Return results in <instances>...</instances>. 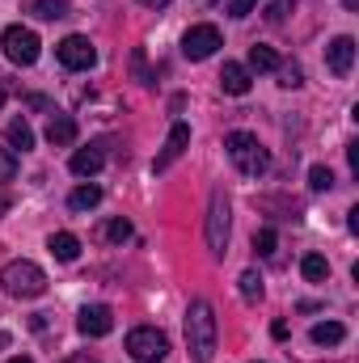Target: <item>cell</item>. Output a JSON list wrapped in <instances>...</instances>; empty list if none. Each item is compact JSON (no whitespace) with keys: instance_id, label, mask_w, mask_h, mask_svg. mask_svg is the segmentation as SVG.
I'll list each match as a JSON object with an SVG mask.
<instances>
[{"instance_id":"obj_1","label":"cell","mask_w":359,"mask_h":363,"mask_svg":"<svg viewBox=\"0 0 359 363\" xmlns=\"http://www.w3.org/2000/svg\"><path fill=\"white\" fill-rule=\"evenodd\" d=\"M186 351H190L194 363L216 359V313L203 296H194L190 308H186Z\"/></svg>"},{"instance_id":"obj_2","label":"cell","mask_w":359,"mask_h":363,"mask_svg":"<svg viewBox=\"0 0 359 363\" xmlns=\"http://www.w3.org/2000/svg\"><path fill=\"white\" fill-rule=\"evenodd\" d=\"M224 148H228V161H233L245 178H258V174H267L270 169L267 144H263L258 135H250V131H228Z\"/></svg>"},{"instance_id":"obj_3","label":"cell","mask_w":359,"mask_h":363,"mask_svg":"<svg viewBox=\"0 0 359 363\" xmlns=\"http://www.w3.org/2000/svg\"><path fill=\"white\" fill-rule=\"evenodd\" d=\"M0 283H4V291L17 296V300H34V296L47 291V274H43L38 262H30V258H13V262L0 271Z\"/></svg>"},{"instance_id":"obj_4","label":"cell","mask_w":359,"mask_h":363,"mask_svg":"<svg viewBox=\"0 0 359 363\" xmlns=\"http://www.w3.org/2000/svg\"><path fill=\"white\" fill-rule=\"evenodd\" d=\"M0 47H4V60L9 64H17V68H30L34 60H38V34L30 30V26H9L4 34H0Z\"/></svg>"},{"instance_id":"obj_5","label":"cell","mask_w":359,"mask_h":363,"mask_svg":"<svg viewBox=\"0 0 359 363\" xmlns=\"http://www.w3.org/2000/svg\"><path fill=\"white\" fill-rule=\"evenodd\" d=\"M127 355L136 363H161L170 355V338L161 330H153V325H140V330L127 334Z\"/></svg>"},{"instance_id":"obj_6","label":"cell","mask_w":359,"mask_h":363,"mask_svg":"<svg viewBox=\"0 0 359 363\" xmlns=\"http://www.w3.org/2000/svg\"><path fill=\"white\" fill-rule=\"evenodd\" d=\"M207 250L216 258H224L228 250V194L224 190H211V203H207Z\"/></svg>"},{"instance_id":"obj_7","label":"cell","mask_w":359,"mask_h":363,"mask_svg":"<svg viewBox=\"0 0 359 363\" xmlns=\"http://www.w3.org/2000/svg\"><path fill=\"white\" fill-rule=\"evenodd\" d=\"M216 51H220V30H216V26L203 21V26H190V30L182 34V55H186V60L199 64V60H211Z\"/></svg>"},{"instance_id":"obj_8","label":"cell","mask_w":359,"mask_h":363,"mask_svg":"<svg viewBox=\"0 0 359 363\" xmlns=\"http://www.w3.org/2000/svg\"><path fill=\"white\" fill-rule=\"evenodd\" d=\"M55 55H60V64L72 68V72H89L93 64H97V47H93L85 34H68V38L55 47Z\"/></svg>"},{"instance_id":"obj_9","label":"cell","mask_w":359,"mask_h":363,"mask_svg":"<svg viewBox=\"0 0 359 363\" xmlns=\"http://www.w3.org/2000/svg\"><path fill=\"white\" fill-rule=\"evenodd\" d=\"M77 330H81L85 338H106V334L114 330V313H110L106 304H85L81 317H77Z\"/></svg>"},{"instance_id":"obj_10","label":"cell","mask_w":359,"mask_h":363,"mask_svg":"<svg viewBox=\"0 0 359 363\" xmlns=\"http://www.w3.org/2000/svg\"><path fill=\"white\" fill-rule=\"evenodd\" d=\"M326 64H330L334 77H347L351 64H355V38H351V34H338V38L326 47Z\"/></svg>"},{"instance_id":"obj_11","label":"cell","mask_w":359,"mask_h":363,"mask_svg":"<svg viewBox=\"0 0 359 363\" xmlns=\"http://www.w3.org/2000/svg\"><path fill=\"white\" fill-rule=\"evenodd\" d=\"M186 148H190V127H186V123H174V131H170V140H165V148H161V157H157V165H153V169H157V174H165V169L178 161Z\"/></svg>"},{"instance_id":"obj_12","label":"cell","mask_w":359,"mask_h":363,"mask_svg":"<svg viewBox=\"0 0 359 363\" xmlns=\"http://www.w3.org/2000/svg\"><path fill=\"white\" fill-rule=\"evenodd\" d=\"M220 89L233 93V97H245V93H250V68H245V64H224Z\"/></svg>"},{"instance_id":"obj_13","label":"cell","mask_w":359,"mask_h":363,"mask_svg":"<svg viewBox=\"0 0 359 363\" xmlns=\"http://www.w3.org/2000/svg\"><path fill=\"white\" fill-rule=\"evenodd\" d=\"M47 140H51L55 148L72 144V140H77V118H72V114H51V123H47Z\"/></svg>"},{"instance_id":"obj_14","label":"cell","mask_w":359,"mask_h":363,"mask_svg":"<svg viewBox=\"0 0 359 363\" xmlns=\"http://www.w3.org/2000/svg\"><path fill=\"white\" fill-rule=\"evenodd\" d=\"M47 250H51V254H55L60 262H77V254H81V241H77L72 233H51Z\"/></svg>"},{"instance_id":"obj_15","label":"cell","mask_w":359,"mask_h":363,"mask_svg":"<svg viewBox=\"0 0 359 363\" xmlns=\"http://www.w3.org/2000/svg\"><path fill=\"white\" fill-rule=\"evenodd\" d=\"M68 165H72V174H77V178H93V174L101 169V152H97V148H77Z\"/></svg>"},{"instance_id":"obj_16","label":"cell","mask_w":359,"mask_h":363,"mask_svg":"<svg viewBox=\"0 0 359 363\" xmlns=\"http://www.w3.org/2000/svg\"><path fill=\"white\" fill-rule=\"evenodd\" d=\"M4 140H9L17 152H30V148H34V131H30V123H26V118H13V123L4 127Z\"/></svg>"},{"instance_id":"obj_17","label":"cell","mask_w":359,"mask_h":363,"mask_svg":"<svg viewBox=\"0 0 359 363\" xmlns=\"http://www.w3.org/2000/svg\"><path fill=\"white\" fill-rule=\"evenodd\" d=\"M343 338H347L343 321H317V325H313V342H317V347H338Z\"/></svg>"},{"instance_id":"obj_18","label":"cell","mask_w":359,"mask_h":363,"mask_svg":"<svg viewBox=\"0 0 359 363\" xmlns=\"http://www.w3.org/2000/svg\"><path fill=\"white\" fill-rule=\"evenodd\" d=\"M97 203H101V186H77V190L68 194V207H72V211H89Z\"/></svg>"},{"instance_id":"obj_19","label":"cell","mask_w":359,"mask_h":363,"mask_svg":"<svg viewBox=\"0 0 359 363\" xmlns=\"http://www.w3.org/2000/svg\"><path fill=\"white\" fill-rule=\"evenodd\" d=\"M30 13L43 17V21H55V17H68V0H34Z\"/></svg>"},{"instance_id":"obj_20","label":"cell","mask_w":359,"mask_h":363,"mask_svg":"<svg viewBox=\"0 0 359 363\" xmlns=\"http://www.w3.org/2000/svg\"><path fill=\"white\" fill-rule=\"evenodd\" d=\"M300 274H304L309 283H321V279L330 274V262H326L321 254H304V262H300Z\"/></svg>"},{"instance_id":"obj_21","label":"cell","mask_w":359,"mask_h":363,"mask_svg":"<svg viewBox=\"0 0 359 363\" xmlns=\"http://www.w3.org/2000/svg\"><path fill=\"white\" fill-rule=\"evenodd\" d=\"M250 68L254 72H275L279 68V55L270 47H250Z\"/></svg>"},{"instance_id":"obj_22","label":"cell","mask_w":359,"mask_h":363,"mask_svg":"<svg viewBox=\"0 0 359 363\" xmlns=\"http://www.w3.org/2000/svg\"><path fill=\"white\" fill-rule=\"evenodd\" d=\"M237 283H241V296H245L250 304H258V300H263V274H258V271H245Z\"/></svg>"},{"instance_id":"obj_23","label":"cell","mask_w":359,"mask_h":363,"mask_svg":"<svg viewBox=\"0 0 359 363\" xmlns=\"http://www.w3.org/2000/svg\"><path fill=\"white\" fill-rule=\"evenodd\" d=\"M275 72H279V85H283V89H300V85H304V72H300L296 64H279Z\"/></svg>"},{"instance_id":"obj_24","label":"cell","mask_w":359,"mask_h":363,"mask_svg":"<svg viewBox=\"0 0 359 363\" xmlns=\"http://www.w3.org/2000/svg\"><path fill=\"white\" fill-rule=\"evenodd\" d=\"M287 9H296V0H270L267 4V21L270 26H283V21H287Z\"/></svg>"},{"instance_id":"obj_25","label":"cell","mask_w":359,"mask_h":363,"mask_svg":"<svg viewBox=\"0 0 359 363\" xmlns=\"http://www.w3.org/2000/svg\"><path fill=\"white\" fill-rule=\"evenodd\" d=\"M309 186H313V190H330V186H334V174H330L326 165H313V169H309Z\"/></svg>"},{"instance_id":"obj_26","label":"cell","mask_w":359,"mask_h":363,"mask_svg":"<svg viewBox=\"0 0 359 363\" xmlns=\"http://www.w3.org/2000/svg\"><path fill=\"white\" fill-rule=\"evenodd\" d=\"M13 178H17V157H13L9 148H0V186L13 182Z\"/></svg>"},{"instance_id":"obj_27","label":"cell","mask_w":359,"mask_h":363,"mask_svg":"<svg viewBox=\"0 0 359 363\" xmlns=\"http://www.w3.org/2000/svg\"><path fill=\"white\" fill-rule=\"evenodd\" d=\"M106 237H110L114 245H123V241L131 237V224H127V220H110V224H106Z\"/></svg>"},{"instance_id":"obj_28","label":"cell","mask_w":359,"mask_h":363,"mask_svg":"<svg viewBox=\"0 0 359 363\" xmlns=\"http://www.w3.org/2000/svg\"><path fill=\"white\" fill-rule=\"evenodd\" d=\"M275 241H279V237H275V228H263V233L254 237V250H258L263 258H270V254H275Z\"/></svg>"},{"instance_id":"obj_29","label":"cell","mask_w":359,"mask_h":363,"mask_svg":"<svg viewBox=\"0 0 359 363\" xmlns=\"http://www.w3.org/2000/svg\"><path fill=\"white\" fill-rule=\"evenodd\" d=\"M258 9V0H228V17H250Z\"/></svg>"},{"instance_id":"obj_30","label":"cell","mask_w":359,"mask_h":363,"mask_svg":"<svg viewBox=\"0 0 359 363\" xmlns=\"http://www.w3.org/2000/svg\"><path fill=\"white\" fill-rule=\"evenodd\" d=\"M347 228H351V233H359V207H351V211H347Z\"/></svg>"},{"instance_id":"obj_31","label":"cell","mask_w":359,"mask_h":363,"mask_svg":"<svg viewBox=\"0 0 359 363\" xmlns=\"http://www.w3.org/2000/svg\"><path fill=\"white\" fill-rule=\"evenodd\" d=\"M347 157H351V169L359 174V144H351V148H347Z\"/></svg>"},{"instance_id":"obj_32","label":"cell","mask_w":359,"mask_h":363,"mask_svg":"<svg viewBox=\"0 0 359 363\" xmlns=\"http://www.w3.org/2000/svg\"><path fill=\"white\" fill-rule=\"evenodd\" d=\"M64 363H97V359H93V355H68Z\"/></svg>"},{"instance_id":"obj_33","label":"cell","mask_w":359,"mask_h":363,"mask_svg":"<svg viewBox=\"0 0 359 363\" xmlns=\"http://www.w3.org/2000/svg\"><path fill=\"white\" fill-rule=\"evenodd\" d=\"M140 4H148V9H165L170 0H140Z\"/></svg>"},{"instance_id":"obj_34","label":"cell","mask_w":359,"mask_h":363,"mask_svg":"<svg viewBox=\"0 0 359 363\" xmlns=\"http://www.w3.org/2000/svg\"><path fill=\"white\" fill-rule=\"evenodd\" d=\"M4 363H34L30 355H13V359H4Z\"/></svg>"},{"instance_id":"obj_35","label":"cell","mask_w":359,"mask_h":363,"mask_svg":"<svg viewBox=\"0 0 359 363\" xmlns=\"http://www.w3.org/2000/svg\"><path fill=\"white\" fill-rule=\"evenodd\" d=\"M0 106H4V81H0Z\"/></svg>"},{"instance_id":"obj_36","label":"cell","mask_w":359,"mask_h":363,"mask_svg":"<svg viewBox=\"0 0 359 363\" xmlns=\"http://www.w3.org/2000/svg\"><path fill=\"white\" fill-rule=\"evenodd\" d=\"M355 4H359V0H347V9H355Z\"/></svg>"},{"instance_id":"obj_37","label":"cell","mask_w":359,"mask_h":363,"mask_svg":"<svg viewBox=\"0 0 359 363\" xmlns=\"http://www.w3.org/2000/svg\"><path fill=\"white\" fill-rule=\"evenodd\" d=\"M4 207H9V203H4V199H0V211H4Z\"/></svg>"}]
</instances>
